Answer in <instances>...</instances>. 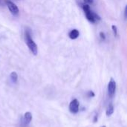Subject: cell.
<instances>
[{
  "label": "cell",
  "mask_w": 127,
  "mask_h": 127,
  "mask_svg": "<svg viewBox=\"0 0 127 127\" xmlns=\"http://www.w3.org/2000/svg\"><path fill=\"white\" fill-rule=\"evenodd\" d=\"M25 43L27 44L29 50L33 55H36L38 52V47L33 39L31 38V33L28 29H25Z\"/></svg>",
  "instance_id": "1"
},
{
  "label": "cell",
  "mask_w": 127,
  "mask_h": 127,
  "mask_svg": "<svg viewBox=\"0 0 127 127\" xmlns=\"http://www.w3.org/2000/svg\"><path fill=\"white\" fill-rule=\"evenodd\" d=\"M83 11L85 13V15H86L87 19L90 22L95 23L97 21H100L101 19V18H100V16H98L96 13L93 12L91 10V8H90V7H89V4H83Z\"/></svg>",
  "instance_id": "2"
},
{
  "label": "cell",
  "mask_w": 127,
  "mask_h": 127,
  "mask_svg": "<svg viewBox=\"0 0 127 127\" xmlns=\"http://www.w3.org/2000/svg\"><path fill=\"white\" fill-rule=\"evenodd\" d=\"M5 4L7 7V8L9 9L10 12L13 15V16H17L19 13V8L16 5V4H14L13 2H12L10 0H5Z\"/></svg>",
  "instance_id": "3"
},
{
  "label": "cell",
  "mask_w": 127,
  "mask_h": 127,
  "mask_svg": "<svg viewBox=\"0 0 127 127\" xmlns=\"http://www.w3.org/2000/svg\"><path fill=\"white\" fill-rule=\"evenodd\" d=\"M80 103L77 99H74L69 104V110L71 113H77L79 112Z\"/></svg>",
  "instance_id": "4"
},
{
  "label": "cell",
  "mask_w": 127,
  "mask_h": 127,
  "mask_svg": "<svg viewBox=\"0 0 127 127\" xmlns=\"http://www.w3.org/2000/svg\"><path fill=\"white\" fill-rule=\"evenodd\" d=\"M115 90H116V83L114 80L113 78H111L109 84H108V92H109V96H113L115 93Z\"/></svg>",
  "instance_id": "5"
},
{
  "label": "cell",
  "mask_w": 127,
  "mask_h": 127,
  "mask_svg": "<svg viewBox=\"0 0 127 127\" xmlns=\"http://www.w3.org/2000/svg\"><path fill=\"white\" fill-rule=\"evenodd\" d=\"M80 36V32L77 29H73L71 30L69 33H68V36L70 39H76L77 38H78V36Z\"/></svg>",
  "instance_id": "6"
},
{
  "label": "cell",
  "mask_w": 127,
  "mask_h": 127,
  "mask_svg": "<svg viewBox=\"0 0 127 127\" xmlns=\"http://www.w3.org/2000/svg\"><path fill=\"white\" fill-rule=\"evenodd\" d=\"M32 120V115L31 112H28L24 115V118H23V122L25 125H28L31 123Z\"/></svg>",
  "instance_id": "7"
},
{
  "label": "cell",
  "mask_w": 127,
  "mask_h": 127,
  "mask_svg": "<svg viewBox=\"0 0 127 127\" xmlns=\"http://www.w3.org/2000/svg\"><path fill=\"white\" fill-rule=\"evenodd\" d=\"M114 112V106L112 103H109V105L108 106L107 109H106V114L108 117L111 116Z\"/></svg>",
  "instance_id": "8"
},
{
  "label": "cell",
  "mask_w": 127,
  "mask_h": 127,
  "mask_svg": "<svg viewBox=\"0 0 127 127\" xmlns=\"http://www.w3.org/2000/svg\"><path fill=\"white\" fill-rule=\"evenodd\" d=\"M10 79L12 80L13 83H16L17 82V80H18V75L16 74V72L15 71H13L11 74H10Z\"/></svg>",
  "instance_id": "9"
},
{
  "label": "cell",
  "mask_w": 127,
  "mask_h": 127,
  "mask_svg": "<svg viewBox=\"0 0 127 127\" xmlns=\"http://www.w3.org/2000/svg\"><path fill=\"white\" fill-rule=\"evenodd\" d=\"M112 31H113L114 36H117V35H118V28H117V26L115 25H113L112 26Z\"/></svg>",
  "instance_id": "10"
},
{
  "label": "cell",
  "mask_w": 127,
  "mask_h": 127,
  "mask_svg": "<svg viewBox=\"0 0 127 127\" xmlns=\"http://www.w3.org/2000/svg\"><path fill=\"white\" fill-rule=\"evenodd\" d=\"M100 39H102V40H105L106 39V36H105V33H103V32H100Z\"/></svg>",
  "instance_id": "11"
},
{
  "label": "cell",
  "mask_w": 127,
  "mask_h": 127,
  "mask_svg": "<svg viewBox=\"0 0 127 127\" xmlns=\"http://www.w3.org/2000/svg\"><path fill=\"white\" fill-rule=\"evenodd\" d=\"M88 96H89V97H95V94H94V92H93L90 91V92H89V93H88Z\"/></svg>",
  "instance_id": "12"
},
{
  "label": "cell",
  "mask_w": 127,
  "mask_h": 127,
  "mask_svg": "<svg viewBox=\"0 0 127 127\" xmlns=\"http://www.w3.org/2000/svg\"><path fill=\"white\" fill-rule=\"evenodd\" d=\"M127 7H125L124 9V19H127Z\"/></svg>",
  "instance_id": "13"
},
{
  "label": "cell",
  "mask_w": 127,
  "mask_h": 127,
  "mask_svg": "<svg viewBox=\"0 0 127 127\" xmlns=\"http://www.w3.org/2000/svg\"><path fill=\"white\" fill-rule=\"evenodd\" d=\"M86 3H88V4H92L93 3V1H94V0H84Z\"/></svg>",
  "instance_id": "14"
},
{
  "label": "cell",
  "mask_w": 127,
  "mask_h": 127,
  "mask_svg": "<svg viewBox=\"0 0 127 127\" xmlns=\"http://www.w3.org/2000/svg\"><path fill=\"white\" fill-rule=\"evenodd\" d=\"M106 127V126H103V127Z\"/></svg>",
  "instance_id": "15"
}]
</instances>
